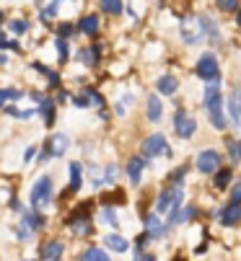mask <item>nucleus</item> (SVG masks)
Instances as JSON below:
<instances>
[{
	"mask_svg": "<svg viewBox=\"0 0 241 261\" xmlns=\"http://www.w3.org/2000/svg\"><path fill=\"white\" fill-rule=\"evenodd\" d=\"M203 103H205V111L213 122L215 129H226V114H223V93H221V78L210 81L205 86V96H203Z\"/></svg>",
	"mask_w": 241,
	"mask_h": 261,
	"instance_id": "1",
	"label": "nucleus"
},
{
	"mask_svg": "<svg viewBox=\"0 0 241 261\" xmlns=\"http://www.w3.org/2000/svg\"><path fill=\"white\" fill-rule=\"evenodd\" d=\"M182 202H184V192H182V186H179V184L166 186V189L158 194V199H156V212H158V215L171 212L174 207H182Z\"/></svg>",
	"mask_w": 241,
	"mask_h": 261,
	"instance_id": "2",
	"label": "nucleus"
},
{
	"mask_svg": "<svg viewBox=\"0 0 241 261\" xmlns=\"http://www.w3.org/2000/svg\"><path fill=\"white\" fill-rule=\"evenodd\" d=\"M52 199V178L50 176H39L31 186V207L34 210H45Z\"/></svg>",
	"mask_w": 241,
	"mask_h": 261,
	"instance_id": "3",
	"label": "nucleus"
},
{
	"mask_svg": "<svg viewBox=\"0 0 241 261\" xmlns=\"http://www.w3.org/2000/svg\"><path fill=\"white\" fill-rule=\"evenodd\" d=\"M194 72H197V78H200V81H205V83H210V81L221 78V65H218V57H215L213 52L200 55Z\"/></svg>",
	"mask_w": 241,
	"mask_h": 261,
	"instance_id": "4",
	"label": "nucleus"
},
{
	"mask_svg": "<svg viewBox=\"0 0 241 261\" xmlns=\"http://www.w3.org/2000/svg\"><path fill=\"white\" fill-rule=\"evenodd\" d=\"M86 207H89V204H80V210H78V212H73V215H70V220H68V228H70V233H73V236H91V233H94L91 212H89Z\"/></svg>",
	"mask_w": 241,
	"mask_h": 261,
	"instance_id": "5",
	"label": "nucleus"
},
{
	"mask_svg": "<svg viewBox=\"0 0 241 261\" xmlns=\"http://www.w3.org/2000/svg\"><path fill=\"white\" fill-rule=\"evenodd\" d=\"M140 153H143V158H158V155H171V150H169V142H166V137L161 135V132H156V135L145 137V142L140 145Z\"/></svg>",
	"mask_w": 241,
	"mask_h": 261,
	"instance_id": "6",
	"label": "nucleus"
},
{
	"mask_svg": "<svg viewBox=\"0 0 241 261\" xmlns=\"http://www.w3.org/2000/svg\"><path fill=\"white\" fill-rule=\"evenodd\" d=\"M194 166H197L200 173H215V171L223 166V158H221L218 150H200Z\"/></svg>",
	"mask_w": 241,
	"mask_h": 261,
	"instance_id": "7",
	"label": "nucleus"
},
{
	"mask_svg": "<svg viewBox=\"0 0 241 261\" xmlns=\"http://www.w3.org/2000/svg\"><path fill=\"white\" fill-rule=\"evenodd\" d=\"M194 23H197V29H200V34H203V42L208 39L210 44H221V29H218V23L210 18V16H197L194 18Z\"/></svg>",
	"mask_w": 241,
	"mask_h": 261,
	"instance_id": "8",
	"label": "nucleus"
},
{
	"mask_svg": "<svg viewBox=\"0 0 241 261\" xmlns=\"http://www.w3.org/2000/svg\"><path fill=\"white\" fill-rule=\"evenodd\" d=\"M194 129H197V122L187 114L182 106H179V109H177V114H174V132H177L182 140H187V137L194 135Z\"/></svg>",
	"mask_w": 241,
	"mask_h": 261,
	"instance_id": "9",
	"label": "nucleus"
},
{
	"mask_svg": "<svg viewBox=\"0 0 241 261\" xmlns=\"http://www.w3.org/2000/svg\"><path fill=\"white\" fill-rule=\"evenodd\" d=\"M218 220H221V225H226V228L238 225L241 222V202H228L226 207H221Z\"/></svg>",
	"mask_w": 241,
	"mask_h": 261,
	"instance_id": "10",
	"label": "nucleus"
},
{
	"mask_svg": "<svg viewBox=\"0 0 241 261\" xmlns=\"http://www.w3.org/2000/svg\"><path fill=\"white\" fill-rule=\"evenodd\" d=\"M226 106H228V111H231V122H233V127L241 129V86H236V88L231 91Z\"/></svg>",
	"mask_w": 241,
	"mask_h": 261,
	"instance_id": "11",
	"label": "nucleus"
},
{
	"mask_svg": "<svg viewBox=\"0 0 241 261\" xmlns=\"http://www.w3.org/2000/svg\"><path fill=\"white\" fill-rule=\"evenodd\" d=\"M68 147H70V137L62 135V132H57V135L50 140V153H52V158H62V155L68 153Z\"/></svg>",
	"mask_w": 241,
	"mask_h": 261,
	"instance_id": "12",
	"label": "nucleus"
},
{
	"mask_svg": "<svg viewBox=\"0 0 241 261\" xmlns=\"http://www.w3.org/2000/svg\"><path fill=\"white\" fill-rule=\"evenodd\" d=\"M156 91L158 93H164V96H174L179 91V81L174 75H161L158 83H156Z\"/></svg>",
	"mask_w": 241,
	"mask_h": 261,
	"instance_id": "13",
	"label": "nucleus"
},
{
	"mask_svg": "<svg viewBox=\"0 0 241 261\" xmlns=\"http://www.w3.org/2000/svg\"><path fill=\"white\" fill-rule=\"evenodd\" d=\"M145 233H148L150 238H161V236L166 233L164 222L158 220V212H156V215H148V217H145Z\"/></svg>",
	"mask_w": 241,
	"mask_h": 261,
	"instance_id": "14",
	"label": "nucleus"
},
{
	"mask_svg": "<svg viewBox=\"0 0 241 261\" xmlns=\"http://www.w3.org/2000/svg\"><path fill=\"white\" fill-rule=\"evenodd\" d=\"M143 168H145V161L143 158H130V163H127V176H130V184L133 186H138L140 184V176H143Z\"/></svg>",
	"mask_w": 241,
	"mask_h": 261,
	"instance_id": "15",
	"label": "nucleus"
},
{
	"mask_svg": "<svg viewBox=\"0 0 241 261\" xmlns=\"http://www.w3.org/2000/svg\"><path fill=\"white\" fill-rule=\"evenodd\" d=\"M39 114H42L47 127H52L55 124V98H42L39 101Z\"/></svg>",
	"mask_w": 241,
	"mask_h": 261,
	"instance_id": "16",
	"label": "nucleus"
},
{
	"mask_svg": "<svg viewBox=\"0 0 241 261\" xmlns=\"http://www.w3.org/2000/svg\"><path fill=\"white\" fill-rule=\"evenodd\" d=\"M194 215V207H174L171 215H169V225H182V222H187L189 217Z\"/></svg>",
	"mask_w": 241,
	"mask_h": 261,
	"instance_id": "17",
	"label": "nucleus"
},
{
	"mask_svg": "<svg viewBox=\"0 0 241 261\" xmlns=\"http://www.w3.org/2000/svg\"><path fill=\"white\" fill-rule=\"evenodd\" d=\"M161 117H164V103H161L158 96H150L148 98V119L156 124V122H161Z\"/></svg>",
	"mask_w": 241,
	"mask_h": 261,
	"instance_id": "18",
	"label": "nucleus"
},
{
	"mask_svg": "<svg viewBox=\"0 0 241 261\" xmlns=\"http://www.w3.org/2000/svg\"><path fill=\"white\" fill-rule=\"evenodd\" d=\"M78 31H83L86 36H96L99 31V16H83L78 21Z\"/></svg>",
	"mask_w": 241,
	"mask_h": 261,
	"instance_id": "19",
	"label": "nucleus"
},
{
	"mask_svg": "<svg viewBox=\"0 0 241 261\" xmlns=\"http://www.w3.org/2000/svg\"><path fill=\"white\" fill-rule=\"evenodd\" d=\"M60 256H62V243L60 241L45 243V248H42V258L45 261H60Z\"/></svg>",
	"mask_w": 241,
	"mask_h": 261,
	"instance_id": "20",
	"label": "nucleus"
},
{
	"mask_svg": "<svg viewBox=\"0 0 241 261\" xmlns=\"http://www.w3.org/2000/svg\"><path fill=\"white\" fill-rule=\"evenodd\" d=\"M80 184H83V166L80 163H70V192H78Z\"/></svg>",
	"mask_w": 241,
	"mask_h": 261,
	"instance_id": "21",
	"label": "nucleus"
},
{
	"mask_svg": "<svg viewBox=\"0 0 241 261\" xmlns=\"http://www.w3.org/2000/svg\"><path fill=\"white\" fill-rule=\"evenodd\" d=\"M231 178H233L231 168H218L215 171V178H213V186H215V189H228Z\"/></svg>",
	"mask_w": 241,
	"mask_h": 261,
	"instance_id": "22",
	"label": "nucleus"
},
{
	"mask_svg": "<svg viewBox=\"0 0 241 261\" xmlns=\"http://www.w3.org/2000/svg\"><path fill=\"white\" fill-rule=\"evenodd\" d=\"M104 243H106V248H112V251H117V253H125V251H127V241H125L122 236H117V233H114V236H106Z\"/></svg>",
	"mask_w": 241,
	"mask_h": 261,
	"instance_id": "23",
	"label": "nucleus"
},
{
	"mask_svg": "<svg viewBox=\"0 0 241 261\" xmlns=\"http://www.w3.org/2000/svg\"><path fill=\"white\" fill-rule=\"evenodd\" d=\"M99 8L109 16H119L122 13V0H99Z\"/></svg>",
	"mask_w": 241,
	"mask_h": 261,
	"instance_id": "24",
	"label": "nucleus"
},
{
	"mask_svg": "<svg viewBox=\"0 0 241 261\" xmlns=\"http://www.w3.org/2000/svg\"><path fill=\"white\" fill-rule=\"evenodd\" d=\"M24 220H26V225L31 228V233H34V230H39V228L45 225V217L39 215V210H34V212H26V217H24Z\"/></svg>",
	"mask_w": 241,
	"mask_h": 261,
	"instance_id": "25",
	"label": "nucleus"
},
{
	"mask_svg": "<svg viewBox=\"0 0 241 261\" xmlns=\"http://www.w3.org/2000/svg\"><path fill=\"white\" fill-rule=\"evenodd\" d=\"M83 258H86V261H112V258H109V253H106L104 248H96V246H94V248H89V251L83 253Z\"/></svg>",
	"mask_w": 241,
	"mask_h": 261,
	"instance_id": "26",
	"label": "nucleus"
},
{
	"mask_svg": "<svg viewBox=\"0 0 241 261\" xmlns=\"http://www.w3.org/2000/svg\"><path fill=\"white\" fill-rule=\"evenodd\" d=\"M55 49H57V60H60V65H65L68 62V39H62V36H57L55 39Z\"/></svg>",
	"mask_w": 241,
	"mask_h": 261,
	"instance_id": "27",
	"label": "nucleus"
},
{
	"mask_svg": "<svg viewBox=\"0 0 241 261\" xmlns=\"http://www.w3.org/2000/svg\"><path fill=\"white\" fill-rule=\"evenodd\" d=\"M238 3H241V0H215V6H218L221 13H233V11H238Z\"/></svg>",
	"mask_w": 241,
	"mask_h": 261,
	"instance_id": "28",
	"label": "nucleus"
},
{
	"mask_svg": "<svg viewBox=\"0 0 241 261\" xmlns=\"http://www.w3.org/2000/svg\"><path fill=\"white\" fill-rule=\"evenodd\" d=\"M18 98H21V91H16V88H3V91H0V109H3L6 101H18Z\"/></svg>",
	"mask_w": 241,
	"mask_h": 261,
	"instance_id": "29",
	"label": "nucleus"
},
{
	"mask_svg": "<svg viewBox=\"0 0 241 261\" xmlns=\"http://www.w3.org/2000/svg\"><path fill=\"white\" fill-rule=\"evenodd\" d=\"M101 217L109 222L112 228H119V217H117V212H114L112 207H104V210H101Z\"/></svg>",
	"mask_w": 241,
	"mask_h": 261,
	"instance_id": "30",
	"label": "nucleus"
},
{
	"mask_svg": "<svg viewBox=\"0 0 241 261\" xmlns=\"http://www.w3.org/2000/svg\"><path fill=\"white\" fill-rule=\"evenodd\" d=\"M117 178H119V171H117V166H106V171H104V181L112 186V184H117Z\"/></svg>",
	"mask_w": 241,
	"mask_h": 261,
	"instance_id": "31",
	"label": "nucleus"
},
{
	"mask_svg": "<svg viewBox=\"0 0 241 261\" xmlns=\"http://www.w3.org/2000/svg\"><path fill=\"white\" fill-rule=\"evenodd\" d=\"M11 31H13V34H24V31H29V21H24V18L11 21Z\"/></svg>",
	"mask_w": 241,
	"mask_h": 261,
	"instance_id": "32",
	"label": "nucleus"
},
{
	"mask_svg": "<svg viewBox=\"0 0 241 261\" xmlns=\"http://www.w3.org/2000/svg\"><path fill=\"white\" fill-rule=\"evenodd\" d=\"M86 96L91 98V106H99V109L104 106V96H101L99 91H94V88H89V91H86Z\"/></svg>",
	"mask_w": 241,
	"mask_h": 261,
	"instance_id": "33",
	"label": "nucleus"
},
{
	"mask_svg": "<svg viewBox=\"0 0 241 261\" xmlns=\"http://www.w3.org/2000/svg\"><path fill=\"white\" fill-rule=\"evenodd\" d=\"M16 236H18V238H21V241H26V238H29V236H31V228H29V225H26V220H24V222H21V225H16Z\"/></svg>",
	"mask_w": 241,
	"mask_h": 261,
	"instance_id": "34",
	"label": "nucleus"
},
{
	"mask_svg": "<svg viewBox=\"0 0 241 261\" xmlns=\"http://www.w3.org/2000/svg\"><path fill=\"white\" fill-rule=\"evenodd\" d=\"M73 106L75 109H86V106H91V98L89 96H73Z\"/></svg>",
	"mask_w": 241,
	"mask_h": 261,
	"instance_id": "35",
	"label": "nucleus"
},
{
	"mask_svg": "<svg viewBox=\"0 0 241 261\" xmlns=\"http://www.w3.org/2000/svg\"><path fill=\"white\" fill-rule=\"evenodd\" d=\"M57 34L62 36V39H65V36H70V34H75V26L73 23H62L60 29H57Z\"/></svg>",
	"mask_w": 241,
	"mask_h": 261,
	"instance_id": "36",
	"label": "nucleus"
},
{
	"mask_svg": "<svg viewBox=\"0 0 241 261\" xmlns=\"http://www.w3.org/2000/svg\"><path fill=\"white\" fill-rule=\"evenodd\" d=\"M231 202H241V181H236V186L231 189Z\"/></svg>",
	"mask_w": 241,
	"mask_h": 261,
	"instance_id": "37",
	"label": "nucleus"
},
{
	"mask_svg": "<svg viewBox=\"0 0 241 261\" xmlns=\"http://www.w3.org/2000/svg\"><path fill=\"white\" fill-rule=\"evenodd\" d=\"M34 155H36V145H31V147H26V153H24V161L29 163V161H31Z\"/></svg>",
	"mask_w": 241,
	"mask_h": 261,
	"instance_id": "38",
	"label": "nucleus"
},
{
	"mask_svg": "<svg viewBox=\"0 0 241 261\" xmlns=\"http://www.w3.org/2000/svg\"><path fill=\"white\" fill-rule=\"evenodd\" d=\"M135 261H158V258H156L153 253H138V256H135Z\"/></svg>",
	"mask_w": 241,
	"mask_h": 261,
	"instance_id": "39",
	"label": "nucleus"
},
{
	"mask_svg": "<svg viewBox=\"0 0 241 261\" xmlns=\"http://www.w3.org/2000/svg\"><path fill=\"white\" fill-rule=\"evenodd\" d=\"M184 173H187V168H179V171H174V173H171V178H174V181H182V178H184Z\"/></svg>",
	"mask_w": 241,
	"mask_h": 261,
	"instance_id": "40",
	"label": "nucleus"
},
{
	"mask_svg": "<svg viewBox=\"0 0 241 261\" xmlns=\"http://www.w3.org/2000/svg\"><path fill=\"white\" fill-rule=\"evenodd\" d=\"M6 62H8V57H6V55H0V65H6Z\"/></svg>",
	"mask_w": 241,
	"mask_h": 261,
	"instance_id": "41",
	"label": "nucleus"
},
{
	"mask_svg": "<svg viewBox=\"0 0 241 261\" xmlns=\"http://www.w3.org/2000/svg\"><path fill=\"white\" fill-rule=\"evenodd\" d=\"M236 23H238V26H241V11H238V16H236Z\"/></svg>",
	"mask_w": 241,
	"mask_h": 261,
	"instance_id": "42",
	"label": "nucleus"
},
{
	"mask_svg": "<svg viewBox=\"0 0 241 261\" xmlns=\"http://www.w3.org/2000/svg\"><path fill=\"white\" fill-rule=\"evenodd\" d=\"M238 158H241V142H238Z\"/></svg>",
	"mask_w": 241,
	"mask_h": 261,
	"instance_id": "43",
	"label": "nucleus"
},
{
	"mask_svg": "<svg viewBox=\"0 0 241 261\" xmlns=\"http://www.w3.org/2000/svg\"><path fill=\"white\" fill-rule=\"evenodd\" d=\"M174 261H182V258H174Z\"/></svg>",
	"mask_w": 241,
	"mask_h": 261,
	"instance_id": "44",
	"label": "nucleus"
}]
</instances>
